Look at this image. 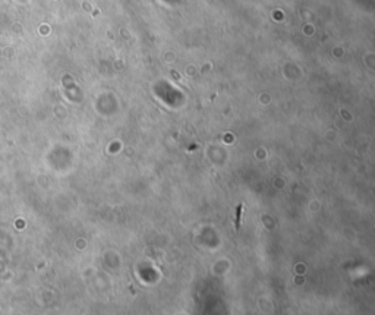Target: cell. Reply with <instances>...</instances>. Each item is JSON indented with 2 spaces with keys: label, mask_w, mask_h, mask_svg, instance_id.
<instances>
[{
  "label": "cell",
  "mask_w": 375,
  "mask_h": 315,
  "mask_svg": "<svg viewBox=\"0 0 375 315\" xmlns=\"http://www.w3.org/2000/svg\"><path fill=\"white\" fill-rule=\"evenodd\" d=\"M242 204L238 205L236 208V218H234V224H236V230H239V226H240V213H242Z\"/></svg>",
  "instance_id": "obj_1"
}]
</instances>
